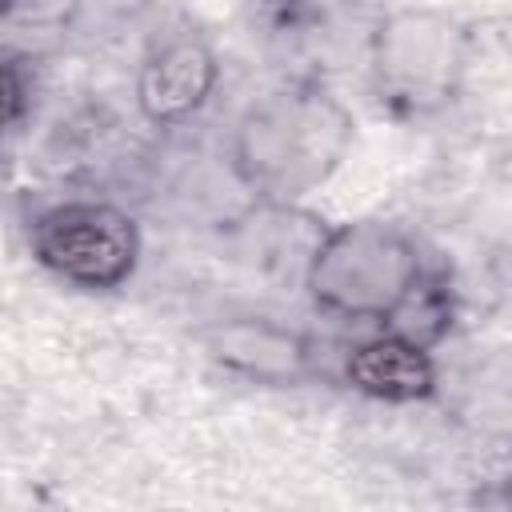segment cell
Returning a JSON list of instances; mask_svg holds the SVG:
<instances>
[{
  "label": "cell",
  "mask_w": 512,
  "mask_h": 512,
  "mask_svg": "<svg viewBox=\"0 0 512 512\" xmlns=\"http://www.w3.org/2000/svg\"><path fill=\"white\" fill-rule=\"evenodd\" d=\"M356 140L352 108L320 80H288L256 96L228 132V168L264 208H296L320 192Z\"/></svg>",
  "instance_id": "obj_1"
},
{
  "label": "cell",
  "mask_w": 512,
  "mask_h": 512,
  "mask_svg": "<svg viewBox=\"0 0 512 512\" xmlns=\"http://www.w3.org/2000/svg\"><path fill=\"white\" fill-rule=\"evenodd\" d=\"M428 276L416 236L392 220H344L320 228L304 260L308 300L344 324H388Z\"/></svg>",
  "instance_id": "obj_2"
},
{
  "label": "cell",
  "mask_w": 512,
  "mask_h": 512,
  "mask_svg": "<svg viewBox=\"0 0 512 512\" xmlns=\"http://www.w3.org/2000/svg\"><path fill=\"white\" fill-rule=\"evenodd\" d=\"M472 28L444 8H396L368 36V80L400 120L440 116L464 88Z\"/></svg>",
  "instance_id": "obj_3"
},
{
  "label": "cell",
  "mask_w": 512,
  "mask_h": 512,
  "mask_svg": "<svg viewBox=\"0 0 512 512\" xmlns=\"http://www.w3.org/2000/svg\"><path fill=\"white\" fill-rule=\"evenodd\" d=\"M32 260L80 292H116L144 256L140 224L112 200H56L28 220Z\"/></svg>",
  "instance_id": "obj_4"
},
{
  "label": "cell",
  "mask_w": 512,
  "mask_h": 512,
  "mask_svg": "<svg viewBox=\"0 0 512 512\" xmlns=\"http://www.w3.org/2000/svg\"><path fill=\"white\" fill-rule=\"evenodd\" d=\"M220 84V60L216 48L192 32H164L148 44V52L136 64V108L152 128H180L196 120Z\"/></svg>",
  "instance_id": "obj_5"
},
{
  "label": "cell",
  "mask_w": 512,
  "mask_h": 512,
  "mask_svg": "<svg viewBox=\"0 0 512 512\" xmlns=\"http://www.w3.org/2000/svg\"><path fill=\"white\" fill-rule=\"evenodd\" d=\"M208 356L248 380V384H268V388H296L316 380V348L304 332L268 320V316H232L220 320L216 328L204 332Z\"/></svg>",
  "instance_id": "obj_6"
},
{
  "label": "cell",
  "mask_w": 512,
  "mask_h": 512,
  "mask_svg": "<svg viewBox=\"0 0 512 512\" xmlns=\"http://www.w3.org/2000/svg\"><path fill=\"white\" fill-rule=\"evenodd\" d=\"M340 380L356 396L376 404H420L436 396L440 368L428 344L404 332L380 328L376 336H364L344 352Z\"/></svg>",
  "instance_id": "obj_7"
},
{
  "label": "cell",
  "mask_w": 512,
  "mask_h": 512,
  "mask_svg": "<svg viewBox=\"0 0 512 512\" xmlns=\"http://www.w3.org/2000/svg\"><path fill=\"white\" fill-rule=\"evenodd\" d=\"M452 320H456L452 292H448V284H444L440 272H428V276L416 284V292L400 304V312H396L384 328L404 332V336H412V340L436 348V344L452 332Z\"/></svg>",
  "instance_id": "obj_8"
},
{
  "label": "cell",
  "mask_w": 512,
  "mask_h": 512,
  "mask_svg": "<svg viewBox=\"0 0 512 512\" xmlns=\"http://www.w3.org/2000/svg\"><path fill=\"white\" fill-rule=\"evenodd\" d=\"M76 0H4V32H64Z\"/></svg>",
  "instance_id": "obj_9"
},
{
  "label": "cell",
  "mask_w": 512,
  "mask_h": 512,
  "mask_svg": "<svg viewBox=\"0 0 512 512\" xmlns=\"http://www.w3.org/2000/svg\"><path fill=\"white\" fill-rule=\"evenodd\" d=\"M28 96H32V68H28V56L8 52V56H4V120H8V128H20L24 108H28Z\"/></svg>",
  "instance_id": "obj_10"
},
{
  "label": "cell",
  "mask_w": 512,
  "mask_h": 512,
  "mask_svg": "<svg viewBox=\"0 0 512 512\" xmlns=\"http://www.w3.org/2000/svg\"><path fill=\"white\" fill-rule=\"evenodd\" d=\"M252 4H260V8H268V12H292V8H300L304 0H252Z\"/></svg>",
  "instance_id": "obj_11"
}]
</instances>
